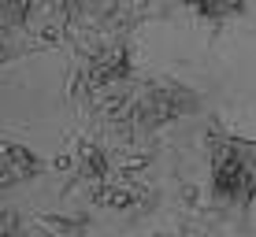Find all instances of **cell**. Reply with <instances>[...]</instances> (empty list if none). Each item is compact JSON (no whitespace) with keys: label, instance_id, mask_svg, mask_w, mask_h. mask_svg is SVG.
Here are the masks:
<instances>
[{"label":"cell","instance_id":"cell-6","mask_svg":"<svg viewBox=\"0 0 256 237\" xmlns=\"http://www.w3.org/2000/svg\"><path fill=\"white\" fill-rule=\"evenodd\" d=\"M22 237H86V219H70V215H19Z\"/></svg>","mask_w":256,"mask_h":237},{"label":"cell","instance_id":"cell-3","mask_svg":"<svg viewBox=\"0 0 256 237\" xmlns=\"http://www.w3.org/2000/svg\"><path fill=\"white\" fill-rule=\"evenodd\" d=\"M70 156H74V178L86 182L90 189L104 186V182L112 178V171H116L112 148L104 141H96L93 134H78L74 141H70Z\"/></svg>","mask_w":256,"mask_h":237},{"label":"cell","instance_id":"cell-7","mask_svg":"<svg viewBox=\"0 0 256 237\" xmlns=\"http://www.w3.org/2000/svg\"><path fill=\"white\" fill-rule=\"evenodd\" d=\"M186 11H190L197 22L212 26V30H223L226 22L245 19L252 7H249V4H242V0H197V4H186Z\"/></svg>","mask_w":256,"mask_h":237},{"label":"cell","instance_id":"cell-2","mask_svg":"<svg viewBox=\"0 0 256 237\" xmlns=\"http://www.w3.org/2000/svg\"><path fill=\"white\" fill-rule=\"evenodd\" d=\"M204 96L193 85L178 82L167 74H141L138 93H134V111H130V130L141 145H156V134L171 126L174 119L200 111Z\"/></svg>","mask_w":256,"mask_h":237},{"label":"cell","instance_id":"cell-1","mask_svg":"<svg viewBox=\"0 0 256 237\" xmlns=\"http://www.w3.org/2000/svg\"><path fill=\"white\" fill-rule=\"evenodd\" d=\"M208 156V208L245 223L256 204V137H242L223 119L208 115L200 134Z\"/></svg>","mask_w":256,"mask_h":237},{"label":"cell","instance_id":"cell-5","mask_svg":"<svg viewBox=\"0 0 256 237\" xmlns=\"http://www.w3.org/2000/svg\"><path fill=\"white\" fill-rule=\"evenodd\" d=\"M234 219L219 208H197L182 219L174 230H160V234H148V237H226Z\"/></svg>","mask_w":256,"mask_h":237},{"label":"cell","instance_id":"cell-4","mask_svg":"<svg viewBox=\"0 0 256 237\" xmlns=\"http://www.w3.org/2000/svg\"><path fill=\"white\" fill-rule=\"evenodd\" d=\"M45 167H52V163H45L30 145L15 141V137L0 141V186H4V193L22 186V182H34L38 174H45Z\"/></svg>","mask_w":256,"mask_h":237}]
</instances>
